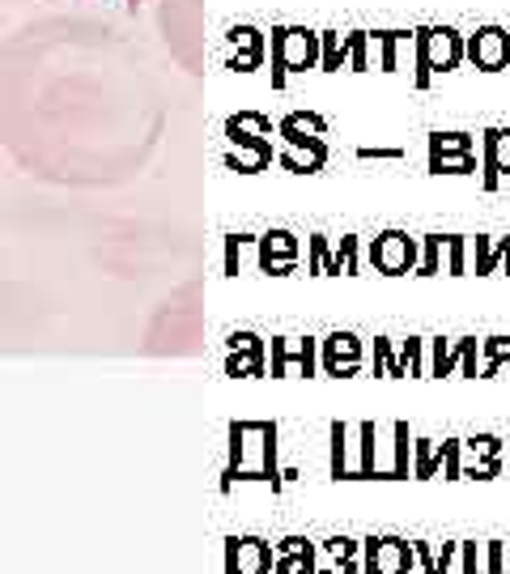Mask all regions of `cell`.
Listing matches in <instances>:
<instances>
[{
  "mask_svg": "<svg viewBox=\"0 0 510 574\" xmlns=\"http://www.w3.org/2000/svg\"><path fill=\"white\" fill-rule=\"evenodd\" d=\"M464 64V34L456 27L413 30V85L426 90L434 73H451Z\"/></svg>",
  "mask_w": 510,
  "mask_h": 574,
  "instance_id": "6da1fadb",
  "label": "cell"
},
{
  "mask_svg": "<svg viewBox=\"0 0 510 574\" xmlns=\"http://www.w3.org/2000/svg\"><path fill=\"white\" fill-rule=\"evenodd\" d=\"M507 468V447L498 435H472L459 438V477H472V481H489Z\"/></svg>",
  "mask_w": 510,
  "mask_h": 574,
  "instance_id": "7a4b0ae2",
  "label": "cell"
},
{
  "mask_svg": "<svg viewBox=\"0 0 510 574\" xmlns=\"http://www.w3.org/2000/svg\"><path fill=\"white\" fill-rule=\"evenodd\" d=\"M464 60H468V64H477L481 73L510 69V30L477 27L472 34H464Z\"/></svg>",
  "mask_w": 510,
  "mask_h": 574,
  "instance_id": "3957f363",
  "label": "cell"
},
{
  "mask_svg": "<svg viewBox=\"0 0 510 574\" xmlns=\"http://www.w3.org/2000/svg\"><path fill=\"white\" fill-rule=\"evenodd\" d=\"M362 571L408 574L413 571V541H404V536H366L362 541Z\"/></svg>",
  "mask_w": 510,
  "mask_h": 574,
  "instance_id": "277c9868",
  "label": "cell"
},
{
  "mask_svg": "<svg viewBox=\"0 0 510 574\" xmlns=\"http://www.w3.org/2000/svg\"><path fill=\"white\" fill-rule=\"evenodd\" d=\"M371 264L383 276H400L417 269V239L404 234V230H383L371 243Z\"/></svg>",
  "mask_w": 510,
  "mask_h": 574,
  "instance_id": "5b68a950",
  "label": "cell"
},
{
  "mask_svg": "<svg viewBox=\"0 0 510 574\" xmlns=\"http://www.w3.org/2000/svg\"><path fill=\"white\" fill-rule=\"evenodd\" d=\"M502 175H510V128H489L481 140V188L498 191Z\"/></svg>",
  "mask_w": 510,
  "mask_h": 574,
  "instance_id": "8992f818",
  "label": "cell"
},
{
  "mask_svg": "<svg viewBox=\"0 0 510 574\" xmlns=\"http://www.w3.org/2000/svg\"><path fill=\"white\" fill-rule=\"evenodd\" d=\"M357 362H362V341L353 332H332L323 341V366L332 375H350V371H357Z\"/></svg>",
  "mask_w": 510,
  "mask_h": 574,
  "instance_id": "52a82bcc",
  "label": "cell"
},
{
  "mask_svg": "<svg viewBox=\"0 0 510 574\" xmlns=\"http://www.w3.org/2000/svg\"><path fill=\"white\" fill-rule=\"evenodd\" d=\"M357 451H362V460H357V468H353L350 477H371V481H383V430H378V421H362L357 426Z\"/></svg>",
  "mask_w": 510,
  "mask_h": 574,
  "instance_id": "ba28073f",
  "label": "cell"
},
{
  "mask_svg": "<svg viewBox=\"0 0 510 574\" xmlns=\"http://www.w3.org/2000/svg\"><path fill=\"white\" fill-rule=\"evenodd\" d=\"M371 39L378 43V64H383V73H396L404 52H413V30H375Z\"/></svg>",
  "mask_w": 510,
  "mask_h": 574,
  "instance_id": "9c48e42d",
  "label": "cell"
},
{
  "mask_svg": "<svg viewBox=\"0 0 510 574\" xmlns=\"http://www.w3.org/2000/svg\"><path fill=\"white\" fill-rule=\"evenodd\" d=\"M426 345H430L426 375H434V379H443V375H456V371H459V354H464V336H459V341L434 336V341H426Z\"/></svg>",
  "mask_w": 510,
  "mask_h": 574,
  "instance_id": "30bf717a",
  "label": "cell"
},
{
  "mask_svg": "<svg viewBox=\"0 0 510 574\" xmlns=\"http://www.w3.org/2000/svg\"><path fill=\"white\" fill-rule=\"evenodd\" d=\"M413 472V430L408 421H396L392 426V465H387V481H400Z\"/></svg>",
  "mask_w": 510,
  "mask_h": 574,
  "instance_id": "8fae6325",
  "label": "cell"
},
{
  "mask_svg": "<svg viewBox=\"0 0 510 574\" xmlns=\"http://www.w3.org/2000/svg\"><path fill=\"white\" fill-rule=\"evenodd\" d=\"M481 349H485L481 379H493L498 371H510V336H485Z\"/></svg>",
  "mask_w": 510,
  "mask_h": 574,
  "instance_id": "7c38bea8",
  "label": "cell"
},
{
  "mask_svg": "<svg viewBox=\"0 0 510 574\" xmlns=\"http://www.w3.org/2000/svg\"><path fill=\"white\" fill-rule=\"evenodd\" d=\"M443 243H447V234H426L421 243H417V276H434L443 273Z\"/></svg>",
  "mask_w": 510,
  "mask_h": 574,
  "instance_id": "4fadbf2b",
  "label": "cell"
},
{
  "mask_svg": "<svg viewBox=\"0 0 510 574\" xmlns=\"http://www.w3.org/2000/svg\"><path fill=\"white\" fill-rule=\"evenodd\" d=\"M430 170L434 175H477L481 163H477V149H468V154H430Z\"/></svg>",
  "mask_w": 510,
  "mask_h": 574,
  "instance_id": "5bb4252c",
  "label": "cell"
},
{
  "mask_svg": "<svg viewBox=\"0 0 510 574\" xmlns=\"http://www.w3.org/2000/svg\"><path fill=\"white\" fill-rule=\"evenodd\" d=\"M443 468V456H438V447H434V438H417L413 435V477L417 481H426Z\"/></svg>",
  "mask_w": 510,
  "mask_h": 574,
  "instance_id": "9a60e30c",
  "label": "cell"
},
{
  "mask_svg": "<svg viewBox=\"0 0 510 574\" xmlns=\"http://www.w3.org/2000/svg\"><path fill=\"white\" fill-rule=\"evenodd\" d=\"M426 149L430 154H468V149H477V140L468 137V133H430Z\"/></svg>",
  "mask_w": 510,
  "mask_h": 574,
  "instance_id": "2e32d148",
  "label": "cell"
},
{
  "mask_svg": "<svg viewBox=\"0 0 510 574\" xmlns=\"http://www.w3.org/2000/svg\"><path fill=\"white\" fill-rule=\"evenodd\" d=\"M350 426L345 421H332V477H350Z\"/></svg>",
  "mask_w": 510,
  "mask_h": 574,
  "instance_id": "e0dca14e",
  "label": "cell"
},
{
  "mask_svg": "<svg viewBox=\"0 0 510 574\" xmlns=\"http://www.w3.org/2000/svg\"><path fill=\"white\" fill-rule=\"evenodd\" d=\"M396 362H400L404 375H408V371H413V375H426V336H408Z\"/></svg>",
  "mask_w": 510,
  "mask_h": 574,
  "instance_id": "ac0fdd59",
  "label": "cell"
},
{
  "mask_svg": "<svg viewBox=\"0 0 510 574\" xmlns=\"http://www.w3.org/2000/svg\"><path fill=\"white\" fill-rule=\"evenodd\" d=\"M481 574H510L507 541H489V545H481Z\"/></svg>",
  "mask_w": 510,
  "mask_h": 574,
  "instance_id": "d6986e66",
  "label": "cell"
},
{
  "mask_svg": "<svg viewBox=\"0 0 510 574\" xmlns=\"http://www.w3.org/2000/svg\"><path fill=\"white\" fill-rule=\"evenodd\" d=\"M345 60H353V69H371V34L366 30H353L345 39Z\"/></svg>",
  "mask_w": 510,
  "mask_h": 574,
  "instance_id": "ffe728a7",
  "label": "cell"
},
{
  "mask_svg": "<svg viewBox=\"0 0 510 574\" xmlns=\"http://www.w3.org/2000/svg\"><path fill=\"white\" fill-rule=\"evenodd\" d=\"M438 456H443V477H447V481H459V438H443Z\"/></svg>",
  "mask_w": 510,
  "mask_h": 574,
  "instance_id": "44dd1931",
  "label": "cell"
},
{
  "mask_svg": "<svg viewBox=\"0 0 510 574\" xmlns=\"http://www.w3.org/2000/svg\"><path fill=\"white\" fill-rule=\"evenodd\" d=\"M447 273H464V255H468V243H464V234H447Z\"/></svg>",
  "mask_w": 510,
  "mask_h": 574,
  "instance_id": "7402d4cb",
  "label": "cell"
},
{
  "mask_svg": "<svg viewBox=\"0 0 510 574\" xmlns=\"http://www.w3.org/2000/svg\"><path fill=\"white\" fill-rule=\"evenodd\" d=\"M459 574H481V549L477 541H459Z\"/></svg>",
  "mask_w": 510,
  "mask_h": 574,
  "instance_id": "603a6c76",
  "label": "cell"
},
{
  "mask_svg": "<svg viewBox=\"0 0 510 574\" xmlns=\"http://www.w3.org/2000/svg\"><path fill=\"white\" fill-rule=\"evenodd\" d=\"M459 371H464L468 379H477V375H481V366H477V336H464V354H459Z\"/></svg>",
  "mask_w": 510,
  "mask_h": 574,
  "instance_id": "cb8c5ba5",
  "label": "cell"
},
{
  "mask_svg": "<svg viewBox=\"0 0 510 574\" xmlns=\"http://www.w3.org/2000/svg\"><path fill=\"white\" fill-rule=\"evenodd\" d=\"M323 64L327 69H341L345 64V43L336 34H323Z\"/></svg>",
  "mask_w": 510,
  "mask_h": 574,
  "instance_id": "d4e9b609",
  "label": "cell"
},
{
  "mask_svg": "<svg viewBox=\"0 0 510 574\" xmlns=\"http://www.w3.org/2000/svg\"><path fill=\"white\" fill-rule=\"evenodd\" d=\"M327 553H332L336 562H341V557H362V545L350 541V536H332V541H327Z\"/></svg>",
  "mask_w": 510,
  "mask_h": 574,
  "instance_id": "484cf974",
  "label": "cell"
},
{
  "mask_svg": "<svg viewBox=\"0 0 510 574\" xmlns=\"http://www.w3.org/2000/svg\"><path fill=\"white\" fill-rule=\"evenodd\" d=\"M477 273L481 276L493 273V243H489L485 234H477Z\"/></svg>",
  "mask_w": 510,
  "mask_h": 574,
  "instance_id": "4316f807",
  "label": "cell"
},
{
  "mask_svg": "<svg viewBox=\"0 0 510 574\" xmlns=\"http://www.w3.org/2000/svg\"><path fill=\"white\" fill-rule=\"evenodd\" d=\"M336 255H341V269H345V273H357V239H341V251H336Z\"/></svg>",
  "mask_w": 510,
  "mask_h": 574,
  "instance_id": "83f0119b",
  "label": "cell"
},
{
  "mask_svg": "<svg viewBox=\"0 0 510 574\" xmlns=\"http://www.w3.org/2000/svg\"><path fill=\"white\" fill-rule=\"evenodd\" d=\"M493 269H502V273H510V234H507V239H498V243H493Z\"/></svg>",
  "mask_w": 510,
  "mask_h": 574,
  "instance_id": "f1b7e54d",
  "label": "cell"
},
{
  "mask_svg": "<svg viewBox=\"0 0 510 574\" xmlns=\"http://www.w3.org/2000/svg\"><path fill=\"white\" fill-rule=\"evenodd\" d=\"M366 158H400V149H392V145H375V149H362Z\"/></svg>",
  "mask_w": 510,
  "mask_h": 574,
  "instance_id": "f546056e",
  "label": "cell"
},
{
  "mask_svg": "<svg viewBox=\"0 0 510 574\" xmlns=\"http://www.w3.org/2000/svg\"><path fill=\"white\" fill-rule=\"evenodd\" d=\"M507 465H510V451H507Z\"/></svg>",
  "mask_w": 510,
  "mask_h": 574,
  "instance_id": "4dcf8cb0",
  "label": "cell"
},
{
  "mask_svg": "<svg viewBox=\"0 0 510 574\" xmlns=\"http://www.w3.org/2000/svg\"><path fill=\"white\" fill-rule=\"evenodd\" d=\"M507 562H510V557H507Z\"/></svg>",
  "mask_w": 510,
  "mask_h": 574,
  "instance_id": "1f68e13d",
  "label": "cell"
}]
</instances>
